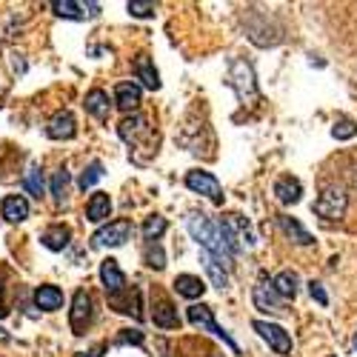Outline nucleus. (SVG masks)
Returning a JSON list of instances; mask_svg holds the SVG:
<instances>
[{
	"instance_id": "nucleus-1",
	"label": "nucleus",
	"mask_w": 357,
	"mask_h": 357,
	"mask_svg": "<svg viewBox=\"0 0 357 357\" xmlns=\"http://www.w3.org/2000/svg\"><path fill=\"white\" fill-rule=\"evenodd\" d=\"M186 229H189V234L195 237V241L206 249V255L215 257L220 266L229 269V266L234 263V252L229 249L226 237H223V229H220V223L215 218L203 215V212H189L186 215Z\"/></svg>"
},
{
	"instance_id": "nucleus-2",
	"label": "nucleus",
	"mask_w": 357,
	"mask_h": 357,
	"mask_svg": "<svg viewBox=\"0 0 357 357\" xmlns=\"http://www.w3.org/2000/svg\"><path fill=\"white\" fill-rule=\"evenodd\" d=\"M186 317H189V323L192 326H197V329H203V332H212L215 337H220L234 354H241V346L234 343V337L223 329V326H218V320H215V312H212V306H203V303H195V306H189V312H186Z\"/></svg>"
},
{
	"instance_id": "nucleus-3",
	"label": "nucleus",
	"mask_w": 357,
	"mask_h": 357,
	"mask_svg": "<svg viewBox=\"0 0 357 357\" xmlns=\"http://www.w3.org/2000/svg\"><path fill=\"white\" fill-rule=\"evenodd\" d=\"M346 206H349V197L340 186H326L314 200V215L323 220H340L346 215Z\"/></svg>"
},
{
	"instance_id": "nucleus-4",
	"label": "nucleus",
	"mask_w": 357,
	"mask_h": 357,
	"mask_svg": "<svg viewBox=\"0 0 357 357\" xmlns=\"http://www.w3.org/2000/svg\"><path fill=\"white\" fill-rule=\"evenodd\" d=\"M135 226L132 220H112L106 226H100L95 234H92V249H106V246H123L129 237H132Z\"/></svg>"
},
{
	"instance_id": "nucleus-5",
	"label": "nucleus",
	"mask_w": 357,
	"mask_h": 357,
	"mask_svg": "<svg viewBox=\"0 0 357 357\" xmlns=\"http://www.w3.org/2000/svg\"><path fill=\"white\" fill-rule=\"evenodd\" d=\"M117 135H121L129 146H146L152 140V126H149V117L140 114V112H132L126 114L121 126H117Z\"/></svg>"
},
{
	"instance_id": "nucleus-6",
	"label": "nucleus",
	"mask_w": 357,
	"mask_h": 357,
	"mask_svg": "<svg viewBox=\"0 0 357 357\" xmlns=\"http://www.w3.org/2000/svg\"><path fill=\"white\" fill-rule=\"evenodd\" d=\"M186 186L195 192V195H203L209 197L212 203H223V186L220 181L212 174V172H203V169H192L186 174Z\"/></svg>"
},
{
	"instance_id": "nucleus-7",
	"label": "nucleus",
	"mask_w": 357,
	"mask_h": 357,
	"mask_svg": "<svg viewBox=\"0 0 357 357\" xmlns=\"http://www.w3.org/2000/svg\"><path fill=\"white\" fill-rule=\"evenodd\" d=\"M229 83L234 86L237 98H241L243 103L257 98V83H255V72H252V66H249L246 61H234V63H231V72H229Z\"/></svg>"
},
{
	"instance_id": "nucleus-8",
	"label": "nucleus",
	"mask_w": 357,
	"mask_h": 357,
	"mask_svg": "<svg viewBox=\"0 0 357 357\" xmlns=\"http://www.w3.org/2000/svg\"><path fill=\"white\" fill-rule=\"evenodd\" d=\"M220 226H223V231L231 237V243H234L237 249L255 246V243H257V237H255V231H252V223H249L243 215H226V218L220 220Z\"/></svg>"
},
{
	"instance_id": "nucleus-9",
	"label": "nucleus",
	"mask_w": 357,
	"mask_h": 357,
	"mask_svg": "<svg viewBox=\"0 0 357 357\" xmlns=\"http://www.w3.org/2000/svg\"><path fill=\"white\" fill-rule=\"evenodd\" d=\"M252 326H255V332H257L266 343H269L278 354H289V351H291V337H289V332L283 329V326L269 323V320H255Z\"/></svg>"
},
{
	"instance_id": "nucleus-10",
	"label": "nucleus",
	"mask_w": 357,
	"mask_h": 357,
	"mask_svg": "<svg viewBox=\"0 0 357 357\" xmlns=\"http://www.w3.org/2000/svg\"><path fill=\"white\" fill-rule=\"evenodd\" d=\"M89 320H92V297L89 291L77 289L75 297H72V314H69V323H72V332L75 335H83Z\"/></svg>"
},
{
	"instance_id": "nucleus-11",
	"label": "nucleus",
	"mask_w": 357,
	"mask_h": 357,
	"mask_svg": "<svg viewBox=\"0 0 357 357\" xmlns=\"http://www.w3.org/2000/svg\"><path fill=\"white\" fill-rule=\"evenodd\" d=\"M100 280H103V289L109 291V301H112V297H117V294H123V291L129 289L126 275L121 272V266H117V260H112V257L100 263Z\"/></svg>"
},
{
	"instance_id": "nucleus-12",
	"label": "nucleus",
	"mask_w": 357,
	"mask_h": 357,
	"mask_svg": "<svg viewBox=\"0 0 357 357\" xmlns=\"http://www.w3.org/2000/svg\"><path fill=\"white\" fill-rule=\"evenodd\" d=\"M140 100H143V89L135 80H123V83L114 86V106L121 112H126V114L137 112Z\"/></svg>"
},
{
	"instance_id": "nucleus-13",
	"label": "nucleus",
	"mask_w": 357,
	"mask_h": 357,
	"mask_svg": "<svg viewBox=\"0 0 357 357\" xmlns=\"http://www.w3.org/2000/svg\"><path fill=\"white\" fill-rule=\"evenodd\" d=\"M52 9L57 17H66V20H86V17L100 15L98 3H75V0H54Z\"/></svg>"
},
{
	"instance_id": "nucleus-14",
	"label": "nucleus",
	"mask_w": 357,
	"mask_h": 357,
	"mask_svg": "<svg viewBox=\"0 0 357 357\" xmlns=\"http://www.w3.org/2000/svg\"><path fill=\"white\" fill-rule=\"evenodd\" d=\"M46 135H49L52 140H72V137L77 135V121H75V114H72L69 109L57 112L52 121H49V126H46Z\"/></svg>"
},
{
	"instance_id": "nucleus-15",
	"label": "nucleus",
	"mask_w": 357,
	"mask_h": 357,
	"mask_svg": "<svg viewBox=\"0 0 357 357\" xmlns=\"http://www.w3.org/2000/svg\"><path fill=\"white\" fill-rule=\"evenodd\" d=\"M255 306L260 309V312H272V314H283L286 309H283V303H280V297L275 294V289H272V280H260L257 286H255Z\"/></svg>"
},
{
	"instance_id": "nucleus-16",
	"label": "nucleus",
	"mask_w": 357,
	"mask_h": 357,
	"mask_svg": "<svg viewBox=\"0 0 357 357\" xmlns=\"http://www.w3.org/2000/svg\"><path fill=\"white\" fill-rule=\"evenodd\" d=\"M135 77L140 80L137 86H146V89H152V92H158L160 89V75L152 63V57L149 54H137V61H135Z\"/></svg>"
},
{
	"instance_id": "nucleus-17",
	"label": "nucleus",
	"mask_w": 357,
	"mask_h": 357,
	"mask_svg": "<svg viewBox=\"0 0 357 357\" xmlns=\"http://www.w3.org/2000/svg\"><path fill=\"white\" fill-rule=\"evenodd\" d=\"M0 215L9 223H23L29 218V200L23 195H6L3 203H0Z\"/></svg>"
},
{
	"instance_id": "nucleus-18",
	"label": "nucleus",
	"mask_w": 357,
	"mask_h": 357,
	"mask_svg": "<svg viewBox=\"0 0 357 357\" xmlns=\"http://www.w3.org/2000/svg\"><path fill=\"white\" fill-rule=\"evenodd\" d=\"M69 241H72V229L63 226V223H54V226H49V229L40 234V243H43L49 252H63V249L69 246Z\"/></svg>"
},
{
	"instance_id": "nucleus-19",
	"label": "nucleus",
	"mask_w": 357,
	"mask_h": 357,
	"mask_svg": "<svg viewBox=\"0 0 357 357\" xmlns=\"http://www.w3.org/2000/svg\"><path fill=\"white\" fill-rule=\"evenodd\" d=\"M272 289H275V294L280 297H286V301H294L297 297V291H301V278H297V272H291V269H283L280 275H275L272 278Z\"/></svg>"
},
{
	"instance_id": "nucleus-20",
	"label": "nucleus",
	"mask_w": 357,
	"mask_h": 357,
	"mask_svg": "<svg viewBox=\"0 0 357 357\" xmlns=\"http://www.w3.org/2000/svg\"><path fill=\"white\" fill-rule=\"evenodd\" d=\"M109 215H112V197L106 192H95L86 203V220L103 223V220H109Z\"/></svg>"
},
{
	"instance_id": "nucleus-21",
	"label": "nucleus",
	"mask_w": 357,
	"mask_h": 357,
	"mask_svg": "<svg viewBox=\"0 0 357 357\" xmlns=\"http://www.w3.org/2000/svg\"><path fill=\"white\" fill-rule=\"evenodd\" d=\"M275 197L283 203V206H294L297 200L303 197V186L297 177H280V181L275 183Z\"/></svg>"
},
{
	"instance_id": "nucleus-22",
	"label": "nucleus",
	"mask_w": 357,
	"mask_h": 357,
	"mask_svg": "<svg viewBox=\"0 0 357 357\" xmlns=\"http://www.w3.org/2000/svg\"><path fill=\"white\" fill-rule=\"evenodd\" d=\"M278 226L283 229L286 237H291L297 246H312V243H314V237H312L301 223H297L294 218H289V215H278Z\"/></svg>"
},
{
	"instance_id": "nucleus-23",
	"label": "nucleus",
	"mask_w": 357,
	"mask_h": 357,
	"mask_svg": "<svg viewBox=\"0 0 357 357\" xmlns=\"http://www.w3.org/2000/svg\"><path fill=\"white\" fill-rule=\"evenodd\" d=\"M35 306L43 312H57L63 306V291L57 286H38L35 291Z\"/></svg>"
},
{
	"instance_id": "nucleus-24",
	"label": "nucleus",
	"mask_w": 357,
	"mask_h": 357,
	"mask_svg": "<svg viewBox=\"0 0 357 357\" xmlns=\"http://www.w3.org/2000/svg\"><path fill=\"white\" fill-rule=\"evenodd\" d=\"M174 291L181 297H189V301H197V297L206 294V283L195 275H177L174 278Z\"/></svg>"
},
{
	"instance_id": "nucleus-25",
	"label": "nucleus",
	"mask_w": 357,
	"mask_h": 357,
	"mask_svg": "<svg viewBox=\"0 0 357 357\" xmlns=\"http://www.w3.org/2000/svg\"><path fill=\"white\" fill-rule=\"evenodd\" d=\"M86 112L95 114L98 121H106L109 117V95L103 92V89H92V92L86 95Z\"/></svg>"
},
{
	"instance_id": "nucleus-26",
	"label": "nucleus",
	"mask_w": 357,
	"mask_h": 357,
	"mask_svg": "<svg viewBox=\"0 0 357 357\" xmlns=\"http://www.w3.org/2000/svg\"><path fill=\"white\" fill-rule=\"evenodd\" d=\"M203 269H206V275H209V280H212V286H218L220 291L229 286V269L226 266H220L215 257H209V255H203Z\"/></svg>"
},
{
	"instance_id": "nucleus-27",
	"label": "nucleus",
	"mask_w": 357,
	"mask_h": 357,
	"mask_svg": "<svg viewBox=\"0 0 357 357\" xmlns=\"http://www.w3.org/2000/svg\"><path fill=\"white\" fill-rule=\"evenodd\" d=\"M152 317H155V326H160V329H177V326H181V317H177V309H174L169 301H160Z\"/></svg>"
},
{
	"instance_id": "nucleus-28",
	"label": "nucleus",
	"mask_w": 357,
	"mask_h": 357,
	"mask_svg": "<svg viewBox=\"0 0 357 357\" xmlns=\"http://www.w3.org/2000/svg\"><path fill=\"white\" fill-rule=\"evenodd\" d=\"M23 189L32 195V197H43V174H40V166L38 163H29V169H26V174H23Z\"/></svg>"
},
{
	"instance_id": "nucleus-29",
	"label": "nucleus",
	"mask_w": 357,
	"mask_h": 357,
	"mask_svg": "<svg viewBox=\"0 0 357 357\" xmlns=\"http://www.w3.org/2000/svg\"><path fill=\"white\" fill-rule=\"evenodd\" d=\"M66 186H69V172H66V169H57V172H52L49 192H52L54 203H63V197H66Z\"/></svg>"
},
{
	"instance_id": "nucleus-30",
	"label": "nucleus",
	"mask_w": 357,
	"mask_h": 357,
	"mask_svg": "<svg viewBox=\"0 0 357 357\" xmlns=\"http://www.w3.org/2000/svg\"><path fill=\"white\" fill-rule=\"evenodd\" d=\"M166 218L163 215H152V218H146V223H143V237H146V243H155L158 237L166 231Z\"/></svg>"
},
{
	"instance_id": "nucleus-31",
	"label": "nucleus",
	"mask_w": 357,
	"mask_h": 357,
	"mask_svg": "<svg viewBox=\"0 0 357 357\" xmlns=\"http://www.w3.org/2000/svg\"><path fill=\"white\" fill-rule=\"evenodd\" d=\"M103 177V163L100 160H92L86 169H83V174H80V181H77V186H80V192H86V189H92L98 181Z\"/></svg>"
},
{
	"instance_id": "nucleus-32",
	"label": "nucleus",
	"mask_w": 357,
	"mask_h": 357,
	"mask_svg": "<svg viewBox=\"0 0 357 357\" xmlns=\"http://www.w3.org/2000/svg\"><path fill=\"white\" fill-rule=\"evenodd\" d=\"M143 260H146V266L149 269H163L166 266V255H163V249H160V243L155 241V243H146V252H143Z\"/></svg>"
},
{
	"instance_id": "nucleus-33",
	"label": "nucleus",
	"mask_w": 357,
	"mask_h": 357,
	"mask_svg": "<svg viewBox=\"0 0 357 357\" xmlns=\"http://www.w3.org/2000/svg\"><path fill=\"white\" fill-rule=\"evenodd\" d=\"M129 15L132 17H152L155 15V3L152 0H129Z\"/></svg>"
},
{
	"instance_id": "nucleus-34",
	"label": "nucleus",
	"mask_w": 357,
	"mask_h": 357,
	"mask_svg": "<svg viewBox=\"0 0 357 357\" xmlns=\"http://www.w3.org/2000/svg\"><path fill=\"white\" fill-rule=\"evenodd\" d=\"M332 135H335L337 140H349V137H354V135H357V126H354L351 121H337V123H335V129H332Z\"/></svg>"
},
{
	"instance_id": "nucleus-35",
	"label": "nucleus",
	"mask_w": 357,
	"mask_h": 357,
	"mask_svg": "<svg viewBox=\"0 0 357 357\" xmlns=\"http://www.w3.org/2000/svg\"><path fill=\"white\" fill-rule=\"evenodd\" d=\"M309 294L314 297V301H317L320 306H326V303H329V294H326V289H323L320 283H314V280L309 283Z\"/></svg>"
},
{
	"instance_id": "nucleus-36",
	"label": "nucleus",
	"mask_w": 357,
	"mask_h": 357,
	"mask_svg": "<svg viewBox=\"0 0 357 357\" xmlns=\"http://www.w3.org/2000/svg\"><path fill=\"white\" fill-rule=\"evenodd\" d=\"M140 340H143V335H140L137 329H135V332L129 329V332H126V335H123L121 340H117V343H140Z\"/></svg>"
},
{
	"instance_id": "nucleus-37",
	"label": "nucleus",
	"mask_w": 357,
	"mask_h": 357,
	"mask_svg": "<svg viewBox=\"0 0 357 357\" xmlns=\"http://www.w3.org/2000/svg\"><path fill=\"white\" fill-rule=\"evenodd\" d=\"M9 314V306H6V297H3V286H0V317Z\"/></svg>"
},
{
	"instance_id": "nucleus-38",
	"label": "nucleus",
	"mask_w": 357,
	"mask_h": 357,
	"mask_svg": "<svg viewBox=\"0 0 357 357\" xmlns=\"http://www.w3.org/2000/svg\"><path fill=\"white\" fill-rule=\"evenodd\" d=\"M354 349H357V337H354Z\"/></svg>"
}]
</instances>
